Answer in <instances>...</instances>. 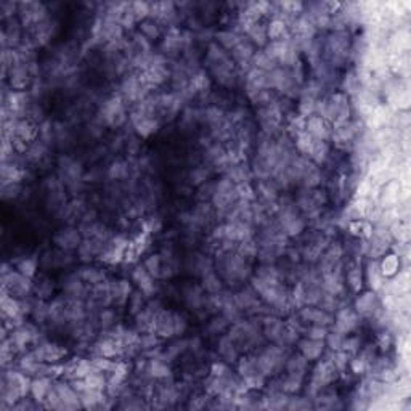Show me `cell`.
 Returning a JSON list of instances; mask_svg holds the SVG:
<instances>
[{
    "label": "cell",
    "mask_w": 411,
    "mask_h": 411,
    "mask_svg": "<svg viewBox=\"0 0 411 411\" xmlns=\"http://www.w3.org/2000/svg\"><path fill=\"white\" fill-rule=\"evenodd\" d=\"M52 381L49 379V377H43V376H39L36 377L34 381L31 382V394L32 397H34L37 402H43V400L47 398L49 392L52 391Z\"/></svg>",
    "instance_id": "cell-5"
},
{
    "label": "cell",
    "mask_w": 411,
    "mask_h": 411,
    "mask_svg": "<svg viewBox=\"0 0 411 411\" xmlns=\"http://www.w3.org/2000/svg\"><path fill=\"white\" fill-rule=\"evenodd\" d=\"M227 325V318H215L212 321V325H210V331L212 332H217V331H222Z\"/></svg>",
    "instance_id": "cell-34"
},
{
    "label": "cell",
    "mask_w": 411,
    "mask_h": 411,
    "mask_svg": "<svg viewBox=\"0 0 411 411\" xmlns=\"http://www.w3.org/2000/svg\"><path fill=\"white\" fill-rule=\"evenodd\" d=\"M36 127L32 126V122L29 120H21L18 122V126H16V130H15V135L18 138H21L23 141H31V140H34L36 137Z\"/></svg>",
    "instance_id": "cell-12"
},
{
    "label": "cell",
    "mask_w": 411,
    "mask_h": 411,
    "mask_svg": "<svg viewBox=\"0 0 411 411\" xmlns=\"http://www.w3.org/2000/svg\"><path fill=\"white\" fill-rule=\"evenodd\" d=\"M263 331H265V334H267V337H269V339L281 342L283 334H284L283 321L276 320V318H267L265 323H263Z\"/></svg>",
    "instance_id": "cell-9"
},
{
    "label": "cell",
    "mask_w": 411,
    "mask_h": 411,
    "mask_svg": "<svg viewBox=\"0 0 411 411\" xmlns=\"http://www.w3.org/2000/svg\"><path fill=\"white\" fill-rule=\"evenodd\" d=\"M323 341L317 339H305L301 342V352L307 360H317L321 353H323Z\"/></svg>",
    "instance_id": "cell-7"
},
{
    "label": "cell",
    "mask_w": 411,
    "mask_h": 411,
    "mask_svg": "<svg viewBox=\"0 0 411 411\" xmlns=\"http://www.w3.org/2000/svg\"><path fill=\"white\" fill-rule=\"evenodd\" d=\"M284 32H286V21L280 18H275L270 23V26L267 28V36L272 40H283Z\"/></svg>",
    "instance_id": "cell-16"
},
{
    "label": "cell",
    "mask_w": 411,
    "mask_h": 411,
    "mask_svg": "<svg viewBox=\"0 0 411 411\" xmlns=\"http://www.w3.org/2000/svg\"><path fill=\"white\" fill-rule=\"evenodd\" d=\"M301 317L304 321H310L312 325H320V326H328L332 323V318L325 310L315 308V307H305L301 310Z\"/></svg>",
    "instance_id": "cell-3"
},
{
    "label": "cell",
    "mask_w": 411,
    "mask_h": 411,
    "mask_svg": "<svg viewBox=\"0 0 411 411\" xmlns=\"http://www.w3.org/2000/svg\"><path fill=\"white\" fill-rule=\"evenodd\" d=\"M133 280L138 283V286L141 287V291L145 294L153 293V289H154L153 276L148 273V270L145 269V267H138V269L133 272Z\"/></svg>",
    "instance_id": "cell-11"
},
{
    "label": "cell",
    "mask_w": 411,
    "mask_h": 411,
    "mask_svg": "<svg viewBox=\"0 0 411 411\" xmlns=\"http://www.w3.org/2000/svg\"><path fill=\"white\" fill-rule=\"evenodd\" d=\"M344 341H346V337H344L342 332L339 331H334V332H328V336H326V342H328V347L332 349V350H342L344 347Z\"/></svg>",
    "instance_id": "cell-22"
},
{
    "label": "cell",
    "mask_w": 411,
    "mask_h": 411,
    "mask_svg": "<svg viewBox=\"0 0 411 411\" xmlns=\"http://www.w3.org/2000/svg\"><path fill=\"white\" fill-rule=\"evenodd\" d=\"M130 302H132V312L135 313V312H138V310H141V307H143V302H141V296H138V294H135V296H132V299H130Z\"/></svg>",
    "instance_id": "cell-36"
},
{
    "label": "cell",
    "mask_w": 411,
    "mask_h": 411,
    "mask_svg": "<svg viewBox=\"0 0 411 411\" xmlns=\"http://www.w3.org/2000/svg\"><path fill=\"white\" fill-rule=\"evenodd\" d=\"M100 321H102V326H105V328L111 326L114 321V313L111 312V310H103V312L100 313Z\"/></svg>",
    "instance_id": "cell-31"
},
{
    "label": "cell",
    "mask_w": 411,
    "mask_h": 411,
    "mask_svg": "<svg viewBox=\"0 0 411 411\" xmlns=\"http://www.w3.org/2000/svg\"><path fill=\"white\" fill-rule=\"evenodd\" d=\"M55 243L64 249L76 248V246H79V233L76 230H63L60 231V235H57V238H55Z\"/></svg>",
    "instance_id": "cell-10"
},
{
    "label": "cell",
    "mask_w": 411,
    "mask_h": 411,
    "mask_svg": "<svg viewBox=\"0 0 411 411\" xmlns=\"http://www.w3.org/2000/svg\"><path fill=\"white\" fill-rule=\"evenodd\" d=\"M286 368L289 373H294V374H299V376H304V371L307 368V358L301 357V355H296V357H291L286 363Z\"/></svg>",
    "instance_id": "cell-18"
},
{
    "label": "cell",
    "mask_w": 411,
    "mask_h": 411,
    "mask_svg": "<svg viewBox=\"0 0 411 411\" xmlns=\"http://www.w3.org/2000/svg\"><path fill=\"white\" fill-rule=\"evenodd\" d=\"M379 269H381L382 275H385V276L395 275L397 270H398V257H397V255H387V257L384 259V262L379 265Z\"/></svg>",
    "instance_id": "cell-21"
},
{
    "label": "cell",
    "mask_w": 411,
    "mask_h": 411,
    "mask_svg": "<svg viewBox=\"0 0 411 411\" xmlns=\"http://www.w3.org/2000/svg\"><path fill=\"white\" fill-rule=\"evenodd\" d=\"M355 326H357V317H355L352 310L347 308L341 310L336 318V331L342 332V334H347Z\"/></svg>",
    "instance_id": "cell-6"
},
{
    "label": "cell",
    "mask_w": 411,
    "mask_h": 411,
    "mask_svg": "<svg viewBox=\"0 0 411 411\" xmlns=\"http://www.w3.org/2000/svg\"><path fill=\"white\" fill-rule=\"evenodd\" d=\"M219 352L222 355V358L227 360V361H235L236 355H238V350L235 347V342H233L230 337H224L219 344Z\"/></svg>",
    "instance_id": "cell-13"
},
{
    "label": "cell",
    "mask_w": 411,
    "mask_h": 411,
    "mask_svg": "<svg viewBox=\"0 0 411 411\" xmlns=\"http://www.w3.org/2000/svg\"><path fill=\"white\" fill-rule=\"evenodd\" d=\"M233 57H235V60H238L239 63H244V61H249L252 60L254 57V52H252V45L249 42H244L241 40L238 45L233 49Z\"/></svg>",
    "instance_id": "cell-14"
},
{
    "label": "cell",
    "mask_w": 411,
    "mask_h": 411,
    "mask_svg": "<svg viewBox=\"0 0 411 411\" xmlns=\"http://www.w3.org/2000/svg\"><path fill=\"white\" fill-rule=\"evenodd\" d=\"M81 278L85 281V283H90V284H100L103 283L105 280V275L96 270V269H82L81 272Z\"/></svg>",
    "instance_id": "cell-20"
},
{
    "label": "cell",
    "mask_w": 411,
    "mask_h": 411,
    "mask_svg": "<svg viewBox=\"0 0 411 411\" xmlns=\"http://www.w3.org/2000/svg\"><path fill=\"white\" fill-rule=\"evenodd\" d=\"M153 329L158 336L162 337H169L172 334H175V321H174V315L171 312H159L156 317H154V323H153Z\"/></svg>",
    "instance_id": "cell-2"
},
{
    "label": "cell",
    "mask_w": 411,
    "mask_h": 411,
    "mask_svg": "<svg viewBox=\"0 0 411 411\" xmlns=\"http://www.w3.org/2000/svg\"><path fill=\"white\" fill-rule=\"evenodd\" d=\"M174 321H175V334H177V332H183L185 326H186L185 318L180 317V315H174Z\"/></svg>",
    "instance_id": "cell-35"
},
{
    "label": "cell",
    "mask_w": 411,
    "mask_h": 411,
    "mask_svg": "<svg viewBox=\"0 0 411 411\" xmlns=\"http://www.w3.org/2000/svg\"><path fill=\"white\" fill-rule=\"evenodd\" d=\"M151 373H153V376H156V377H165L171 373L169 366H167V361H164L161 358H154L153 363H151Z\"/></svg>",
    "instance_id": "cell-25"
},
{
    "label": "cell",
    "mask_w": 411,
    "mask_h": 411,
    "mask_svg": "<svg viewBox=\"0 0 411 411\" xmlns=\"http://www.w3.org/2000/svg\"><path fill=\"white\" fill-rule=\"evenodd\" d=\"M305 132L308 135H312L315 140L318 141H323L326 137H329V126L326 124L325 117H320V116H310L305 122Z\"/></svg>",
    "instance_id": "cell-1"
},
{
    "label": "cell",
    "mask_w": 411,
    "mask_h": 411,
    "mask_svg": "<svg viewBox=\"0 0 411 411\" xmlns=\"http://www.w3.org/2000/svg\"><path fill=\"white\" fill-rule=\"evenodd\" d=\"M204 287L209 293H217L220 289V281L215 276V273H206L204 275Z\"/></svg>",
    "instance_id": "cell-27"
},
{
    "label": "cell",
    "mask_w": 411,
    "mask_h": 411,
    "mask_svg": "<svg viewBox=\"0 0 411 411\" xmlns=\"http://www.w3.org/2000/svg\"><path fill=\"white\" fill-rule=\"evenodd\" d=\"M145 269L148 270L151 276H159L161 269H162V260L159 255H151V257H148V260L145 262Z\"/></svg>",
    "instance_id": "cell-24"
},
{
    "label": "cell",
    "mask_w": 411,
    "mask_h": 411,
    "mask_svg": "<svg viewBox=\"0 0 411 411\" xmlns=\"http://www.w3.org/2000/svg\"><path fill=\"white\" fill-rule=\"evenodd\" d=\"M191 182H195V183H201V182H204L206 179H207V172H206V169H203V167H198V169H195L193 172H191Z\"/></svg>",
    "instance_id": "cell-33"
},
{
    "label": "cell",
    "mask_w": 411,
    "mask_h": 411,
    "mask_svg": "<svg viewBox=\"0 0 411 411\" xmlns=\"http://www.w3.org/2000/svg\"><path fill=\"white\" fill-rule=\"evenodd\" d=\"M355 308H357V312L363 317H371L374 312H376V296L368 293V294H363L357 299V302H355Z\"/></svg>",
    "instance_id": "cell-8"
},
{
    "label": "cell",
    "mask_w": 411,
    "mask_h": 411,
    "mask_svg": "<svg viewBox=\"0 0 411 411\" xmlns=\"http://www.w3.org/2000/svg\"><path fill=\"white\" fill-rule=\"evenodd\" d=\"M382 278H384V275L379 269V265H377L376 262H371L368 267V281H370L371 287H374V289H381Z\"/></svg>",
    "instance_id": "cell-19"
},
{
    "label": "cell",
    "mask_w": 411,
    "mask_h": 411,
    "mask_svg": "<svg viewBox=\"0 0 411 411\" xmlns=\"http://www.w3.org/2000/svg\"><path fill=\"white\" fill-rule=\"evenodd\" d=\"M328 336V329L326 326H320V325H313L312 328L308 329V337L310 339H317V341H325Z\"/></svg>",
    "instance_id": "cell-28"
},
{
    "label": "cell",
    "mask_w": 411,
    "mask_h": 411,
    "mask_svg": "<svg viewBox=\"0 0 411 411\" xmlns=\"http://www.w3.org/2000/svg\"><path fill=\"white\" fill-rule=\"evenodd\" d=\"M347 280H349V284L352 286V289L357 291L358 287H360V283H361V275H360V272H358L357 269H353V270L349 273Z\"/></svg>",
    "instance_id": "cell-30"
},
{
    "label": "cell",
    "mask_w": 411,
    "mask_h": 411,
    "mask_svg": "<svg viewBox=\"0 0 411 411\" xmlns=\"http://www.w3.org/2000/svg\"><path fill=\"white\" fill-rule=\"evenodd\" d=\"M127 172L126 165L122 162H117V164H113V167H111V177H116V179H120V177H124Z\"/></svg>",
    "instance_id": "cell-32"
},
{
    "label": "cell",
    "mask_w": 411,
    "mask_h": 411,
    "mask_svg": "<svg viewBox=\"0 0 411 411\" xmlns=\"http://www.w3.org/2000/svg\"><path fill=\"white\" fill-rule=\"evenodd\" d=\"M217 40H219V43L222 47L233 50L243 39L233 31H222V32H219V34H217Z\"/></svg>",
    "instance_id": "cell-15"
},
{
    "label": "cell",
    "mask_w": 411,
    "mask_h": 411,
    "mask_svg": "<svg viewBox=\"0 0 411 411\" xmlns=\"http://www.w3.org/2000/svg\"><path fill=\"white\" fill-rule=\"evenodd\" d=\"M140 29H141L143 36H145L147 39H156L159 36V28H158L156 23H154V19H145L141 23Z\"/></svg>",
    "instance_id": "cell-23"
},
{
    "label": "cell",
    "mask_w": 411,
    "mask_h": 411,
    "mask_svg": "<svg viewBox=\"0 0 411 411\" xmlns=\"http://www.w3.org/2000/svg\"><path fill=\"white\" fill-rule=\"evenodd\" d=\"M246 32H248V36L252 39V42L257 43V45H265L267 39H269V36H267L265 26H262L259 23H254L252 26H249V29Z\"/></svg>",
    "instance_id": "cell-17"
},
{
    "label": "cell",
    "mask_w": 411,
    "mask_h": 411,
    "mask_svg": "<svg viewBox=\"0 0 411 411\" xmlns=\"http://www.w3.org/2000/svg\"><path fill=\"white\" fill-rule=\"evenodd\" d=\"M34 355L39 361H55L58 360L63 352L60 350V347L57 344H50V342H42L37 346V349L34 350Z\"/></svg>",
    "instance_id": "cell-4"
},
{
    "label": "cell",
    "mask_w": 411,
    "mask_h": 411,
    "mask_svg": "<svg viewBox=\"0 0 411 411\" xmlns=\"http://www.w3.org/2000/svg\"><path fill=\"white\" fill-rule=\"evenodd\" d=\"M19 273H23L25 276H28V278H31L32 275L36 273V269H37V260L36 259H26L19 263Z\"/></svg>",
    "instance_id": "cell-26"
},
{
    "label": "cell",
    "mask_w": 411,
    "mask_h": 411,
    "mask_svg": "<svg viewBox=\"0 0 411 411\" xmlns=\"http://www.w3.org/2000/svg\"><path fill=\"white\" fill-rule=\"evenodd\" d=\"M246 179H248V174L243 167H231V171H230V180L231 182L243 183V182H246Z\"/></svg>",
    "instance_id": "cell-29"
}]
</instances>
